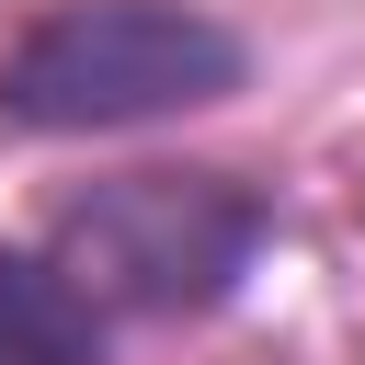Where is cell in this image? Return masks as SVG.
<instances>
[{
    "label": "cell",
    "mask_w": 365,
    "mask_h": 365,
    "mask_svg": "<svg viewBox=\"0 0 365 365\" xmlns=\"http://www.w3.org/2000/svg\"><path fill=\"white\" fill-rule=\"evenodd\" d=\"M103 308L68 285V262L34 240V251H0V365H103Z\"/></svg>",
    "instance_id": "3"
},
{
    "label": "cell",
    "mask_w": 365,
    "mask_h": 365,
    "mask_svg": "<svg viewBox=\"0 0 365 365\" xmlns=\"http://www.w3.org/2000/svg\"><path fill=\"white\" fill-rule=\"evenodd\" d=\"M251 80V34L205 0H46L0 46V137H125Z\"/></svg>",
    "instance_id": "1"
},
{
    "label": "cell",
    "mask_w": 365,
    "mask_h": 365,
    "mask_svg": "<svg viewBox=\"0 0 365 365\" xmlns=\"http://www.w3.org/2000/svg\"><path fill=\"white\" fill-rule=\"evenodd\" d=\"M274 240V194L205 160H160V171H103L46 217V251L68 262V285L103 319H205L251 285Z\"/></svg>",
    "instance_id": "2"
}]
</instances>
